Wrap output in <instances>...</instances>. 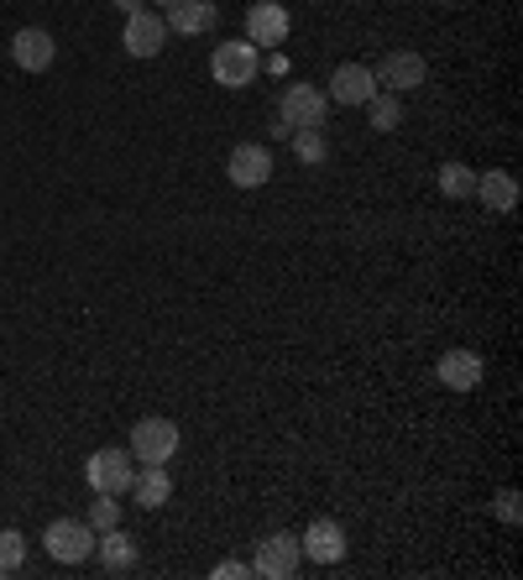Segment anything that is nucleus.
Returning a JSON list of instances; mask_svg holds the SVG:
<instances>
[{"mask_svg": "<svg viewBox=\"0 0 523 580\" xmlns=\"http://www.w3.org/2000/svg\"><path fill=\"white\" fill-rule=\"evenodd\" d=\"M85 481L95 486V497H126L131 492V481H137V461H131V450H116V444H105L85 461Z\"/></svg>", "mask_w": 523, "mask_h": 580, "instance_id": "f257e3e1", "label": "nucleus"}, {"mask_svg": "<svg viewBox=\"0 0 523 580\" xmlns=\"http://www.w3.org/2000/svg\"><path fill=\"white\" fill-rule=\"evenodd\" d=\"M262 73V48H251V42H220V48L209 52V79L220 89H246L251 79Z\"/></svg>", "mask_w": 523, "mask_h": 580, "instance_id": "f03ea898", "label": "nucleus"}, {"mask_svg": "<svg viewBox=\"0 0 523 580\" xmlns=\"http://www.w3.org/2000/svg\"><path fill=\"white\" fill-rule=\"evenodd\" d=\"M95 539L100 533L89 529L85 518H52L48 529H42V549H48L58 564H85L95 554Z\"/></svg>", "mask_w": 523, "mask_h": 580, "instance_id": "7ed1b4c3", "label": "nucleus"}, {"mask_svg": "<svg viewBox=\"0 0 523 580\" xmlns=\"http://www.w3.org/2000/svg\"><path fill=\"white\" fill-rule=\"evenodd\" d=\"M178 424L174 419H137V429H131V461L137 465H162V461H174L178 455Z\"/></svg>", "mask_w": 523, "mask_h": 580, "instance_id": "20e7f679", "label": "nucleus"}, {"mask_svg": "<svg viewBox=\"0 0 523 580\" xmlns=\"http://www.w3.org/2000/svg\"><path fill=\"white\" fill-rule=\"evenodd\" d=\"M325 110H330V100H325L314 85H288V89H283L273 137H294L298 126H325Z\"/></svg>", "mask_w": 523, "mask_h": 580, "instance_id": "39448f33", "label": "nucleus"}, {"mask_svg": "<svg viewBox=\"0 0 523 580\" xmlns=\"http://www.w3.org/2000/svg\"><path fill=\"white\" fill-rule=\"evenodd\" d=\"M372 79H377V89H387V95H414V89L430 79V63H424L414 48H393L383 63L372 69Z\"/></svg>", "mask_w": 523, "mask_h": 580, "instance_id": "423d86ee", "label": "nucleus"}, {"mask_svg": "<svg viewBox=\"0 0 523 580\" xmlns=\"http://www.w3.org/2000/svg\"><path fill=\"white\" fill-rule=\"evenodd\" d=\"M121 42L131 58H157V52L168 48V21H162V11L157 6H141V11H131L121 27Z\"/></svg>", "mask_w": 523, "mask_h": 580, "instance_id": "0eeeda50", "label": "nucleus"}, {"mask_svg": "<svg viewBox=\"0 0 523 580\" xmlns=\"http://www.w3.org/2000/svg\"><path fill=\"white\" fill-rule=\"evenodd\" d=\"M298 564H304V554H298V539H294V533H267V539L257 544L251 576H262V580H288V576H298Z\"/></svg>", "mask_w": 523, "mask_h": 580, "instance_id": "6e6552de", "label": "nucleus"}, {"mask_svg": "<svg viewBox=\"0 0 523 580\" xmlns=\"http://www.w3.org/2000/svg\"><path fill=\"white\" fill-rule=\"evenodd\" d=\"M288 27H294V17L283 11L278 0H257V6L246 11V42H251V48H283Z\"/></svg>", "mask_w": 523, "mask_h": 580, "instance_id": "1a4fd4ad", "label": "nucleus"}, {"mask_svg": "<svg viewBox=\"0 0 523 580\" xmlns=\"http://www.w3.org/2000/svg\"><path fill=\"white\" fill-rule=\"evenodd\" d=\"M298 554L314 564H341L346 560V529H341L335 518H314L309 533L298 539Z\"/></svg>", "mask_w": 523, "mask_h": 580, "instance_id": "9d476101", "label": "nucleus"}, {"mask_svg": "<svg viewBox=\"0 0 523 580\" xmlns=\"http://www.w3.org/2000/svg\"><path fill=\"white\" fill-rule=\"evenodd\" d=\"M226 178L236 188H262L267 178H273V153L257 147V141H241V147L226 157Z\"/></svg>", "mask_w": 523, "mask_h": 580, "instance_id": "9b49d317", "label": "nucleus"}, {"mask_svg": "<svg viewBox=\"0 0 523 580\" xmlns=\"http://www.w3.org/2000/svg\"><path fill=\"white\" fill-rule=\"evenodd\" d=\"M11 58H17L21 73H48L52 58H58V42H52V32H42V27H21V32L11 37Z\"/></svg>", "mask_w": 523, "mask_h": 580, "instance_id": "f8f14e48", "label": "nucleus"}, {"mask_svg": "<svg viewBox=\"0 0 523 580\" xmlns=\"http://www.w3.org/2000/svg\"><path fill=\"white\" fill-rule=\"evenodd\" d=\"M162 21H168V32H178V37H199V32H215L220 6H215V0H174V6H162Z\"/></svg>", "mask_w": 523, "mask_h": 580, "instance_id": "ddd939ff", "label": "nucleus"}, {"mask_svg": "<svg viewBox=\"0 0 523 580\" xmlns=\"http://www.w3.org/2000/svg\"><path fill=\"white\" fill-rule=\"evenodd\" d=\"M377 95V79H372V69L366 63H341V69L330 73V95L325 100L335 105H366Z\"/></svg>", "mask_w": 523, "mask_h": 580, "instance_id": "4468645a", "label": "nucleus"}, {"mask_svg": "<svg viewBox=\"0 0 523 580\" xmlns=\"http://www.w3.org/2000/svg\"><path fill=\"white\" fill-rule=\"evenodd\" d=\"M476 199H482L492 215H513V209H519V178L507 168L476 173Z\"/></svg>", "mask_w": 523, "mask_h": 580, "instance_id": "2eb2a0df", "label": "nucleus"}, {"mask_svg": "<svg viewBox=\"0 0 523 580\" xmlns=\"http://www.w3.org/2000/svg\"><path fill=\"white\" fill-rule=\"evenodd\" d=\"M95 554H100V564L110 570V576H131V570H137V560H141L137 539H131L126 529H105L100 539H95Z\"/></svg>", "mask_w": 523, "mask_h": 580, "instance_id": "dca6fc26", "label": "nucleus"}, {"mask_svg": "<svg viewBox=\"0 0 523 580\" xmlns=\"http://www.w3.org/2000/svg\"><path fill=\"white\" fill-rule=\"evenodd\" d=\"M440 382H445L451 393H471V387L482 382V356H476V351H445V356H440Z\"/></svg>", "mask_w": 523, "mask_h": 580, "instance_id": "f3484780", "label": "nucleus"}, {"mask_svg": "<svg viewBox=\"0 0 523 580\" xmlns=\"http://www.w3.org/2000/svg\"><path fill=\"white\" fill-rule=\"evenodd\" d=\"M126 497H131L137 508L157 512L162 502H168V497H174V481H168V471H162V465H141L137 481H131V492H126Z\"/></svg>", "mask_w": 523, "mask_h": 580, "instance_id": "a211bd4d", "label": "nucleus"}, {"mask_svg": "<svg viewBox=\"0 0 523 580\" xmlns=\"http://www.w3.org/2000/svg\"><path fill=\"white\" fill-rule=\"evenodd\" d=\"M288 141H294V157L304 163V168H319V163H325V153H330V141H325V126H298Z\"/></svg>", "mask_w": 523, "mask_h": 580, "instance_id": "6ab92c4d", "label": "nucleus"}, {"mask_svg": "<svg viewBox=\"0 0 523 580\" xmlns=\"http://www.w3.org/2000/svg\"><path fill=\"white\" fill-rule=\"evenodd\" d=\"M366 120H372V131H398L403 95H387V89H377V95L366 100Z\"/></svg>", "mask_w": 523, "mask_h": 580, "instance_id": "aec40b11", "label": "nucleus"}, {"mask_svg": "<svg viewBox=\"0 0 523 580\" xmlns=\"http://www.w3.org/2000/svg\"><path fill=\"white\" fill-rule=\"evenodd\" d=\"M440 194H451V199H471L476 194V173L466 163H445L440 168Z\"/></svg>", "mask_w": 523, "mask_h": 580, "instance_id": "412c9836", "label": "nucleus"}, {"mask_svg": "<svg viewBox=\"0 0 523 580\" xmlns=\"http://www.w3.org/2000/svg\"><path fill=\"white\" fill-rule=\"evenodd\" d=\"M121 508H126V502H116V497H105V492H100V502H89V518H85V523H89L95 533L121 529Z\"/></svg>", "mask_w": 523, "mask_h": 580, "instance_id": "4be33fe9", "label": "nucleus"}, {"mask_svg": "<svg viewBox=\"0 0 523 580\" xmlns=\"http://www.w3.org/2000/svg\"><path fill=\"white\" fill-rule=\"evenodd\" d=\"M27 560V539L17 529H0V576H17Z\"/></svg>", "mask_w": 523, "mask_h": 580, "instance_id": "5701e85b", "label": "nucleus"}, {"mask_svg": "<svg viewBox=\"0 0 523 580\" xmlns=\"http://www.w3.org/2000/svg\"><path fill=\"white\" fill-rule=\"evenodd\" d=\"M519 502H523V497L513 492V486H503V492H497V518H503V523H519V518H523Z\"/></svg>", "mask_w": 523, "mask_h": 580, "instance_id": "b1692460", "label": "nucleus"}, {"mask_svg": "<svg viewBox=\"0 0 523 580\" xmlns=\"http://www.w3.org/2000/svg\"><path fill=\"white\" fill-rule=\"evenodd\" d=\"M209 576H215V580H236V576H241L246 580V576H251V564H246V560H220Z\"/></svg>", "mask_w": 523, "mask_h": 580, "instance_id": "393cba45", "label": "nucleus"}, {"mask_svg": "<svg viewBox=\"0 0 523 580\" xmlns=\"http://www.w3.org/2000/svg\"><path fill=\"white\" fill-rule=\"evenodd\" d=\"M262 69H267V73H278V79H283V73H288V52H273V58H267Z\"/></svg>", "mask_w": 523, "mask_h": 580, "instance_id": "a878e982", "label": "nucleus"}, {"mask_svg": "<svg viewBox=\"0 0 523 580\" xmlns=\"http://www.w3.org/2000/svg\"><path fill=\"white\" fill-rule=\"evenodd\" d=\"M141 6H147V0H116V11H121V17H131V11H141Z\"/></svg>", "mask_w": 523, "mask_h": 580, "instance_id": "bb28decb", "label": "nucleus"}, {"mask_svg": "<svg viewBox=\"0 0 523 580\" xmlns=\"http://www.w3.org/2000/svg\"><path fill=\"white\" fill-rule=\"evenodd\" d=\"M162 6H174V0H157V11H162Z\"/></svg>", "mask_w": 523, "mask_h": 580, "instance_id": "cd10ccee", "label": "nucleus"}]
</instances>
